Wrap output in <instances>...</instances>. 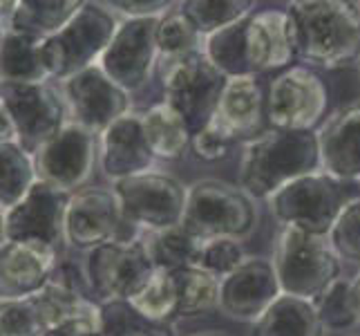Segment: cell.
Returning <instances> with one entry per match:
<instances>
[{
  "label": "cell",
  "instance_id": "cell-10",
  "mask_svg": "<svg viewBox=\"0 0 360 336\" xmlns=\"http://www.w3.org/2000/svg\"><path fill=\"white\" fill-rule=\"evenodd\" d=\"M329 104L327 83L309 66H291L266 90V123L276 130L316 132Z\"/></svg>",
  "mask_w": 360,
  "mask_h": 336
},
{
  "label": "cell",
  "instance_id": "cell-14",
  "mask_svg": "<svg viewBox=\"0 0 360 336\" xmlns=\"http://www.w3.org/2000/svg\"><path fill=\"white\" fill-rule=\"evenodd\" d=\"M70 197V193L36 182L14 209L3 211V242H39L60 254L68 244L65 218Z\"/></svg>",
  "mask_w": 360,
  "mask_h": 336
},
{
  "label": "cell",
  "instance_id": "cell-41",
  "mask_svg": "<svg viewBox=\"0 0 360 336\" xmlns=\"http://www.w3.org/2000/svg\"><path fill=\"white\" fill-rule=\"evenodd\" d=\"M45 336H103L101 334V314L65 323V325L47 332Z\"/></svg>",
  "mask_w": 360,
  "mask_h": 336
},
{
  "label": "cell",
  "instance_id": "cell-27",
  "mask_svg": "<svg viewBox=\"0 0 360 336\" xmlns=\"http://www.w3.org/2000/svg\"><path fill=\"white\" fill-rule=\"evenodd\" d=\"M41 39L27 34L3 32V83H41L49 81L47 72L41 63Z\"/></svg>",
  "mask_w": 360,
  "mask_h": 336
},
{
  "label": "cell",
  "instance_id": "cell-7",
  "mask_svg": "<svg viewBox=\"0 0 360 336\" xmlns=\"http://www.w3.org/2000/svg\"><path fill=\"white\" fill-rule=\"evenodd\" d=\"M159 81L164 101L175 108L191 132L197 135L215 117L229 79L210 63L204 49H197L184 56L161 58Z\"/></svg>",
  "mask_w": 360,
  "mask_h": 336
},
{
  "label": "cell",
  "instance_id": "cell-15",
  "mask_svg": "<svg viewBox=\"0 0 360 336\" xmlns=\"http://www.w3.org/2000/svg\"><path fill=\"white\" fill-rule=\"evenodd\" d=\"M34 164L39 182L70 195L79 193L98 164V135L70 121L34 155Z\"/></svg>",
  "mask_w": 360,
  "mask_h": 336
},
{
  "label": "cell",
  "instance_id": "cell-29",
  "mask_svg": "<svg viewBox=\"0 0 360 336\" xmlns=\"http://www.w3.org/2000/svg\"><path fill=\"white\" fill-rule=\"evenodd\" d=\"M246 18L206 36L204 41V54L226 79L253 77L246 52Z\"/></svg>",
  "mask_w": 360,
  "mask_h": 336
},
{
  "label": "cell",
  "instance_id": "cell-22",
  "mask_svg": "<svg viewBox=\"0 0 360 336\" xmlns=\"http://www.w3.org/2000/svg\"><path fill=\"white\" fill-rule=\"evenodd\" d=\"M235 139H253L266 123V94L257 77H233L226 81L215 117Z\"/></svg>",
  "mask_w": 360,
  "mask_h": 336
},
{
  "label": "cell",
  "instance_id": "cell-25",
  "mask_svg": "<svg viewBox=\"0 0 360 336\" xmlns=\"http://www.w3.org/2000/svg\"><path fill=\"white\" fill-rule=\"evenodd\" d=\"M143 135L150 146L155 159L175 161L184 155L186 148H191L193 132L184 117L166 101H159L153 108L141 112Z\"/></svg>",
  "mask_w": 360,
  "mask_h": 336
},
{
  "label": "cell",
  "instance_id": "cell-43",
  "mask_svg": "<svg viewBox=\"0 0 360 336\" xmlns=\"http://www.w3.org/2000/svg\"><path fill=\"white\" fill-rule=\"evenodd\" d=\"M191 336H226V334H221L217 330H206V332H197V334H191Z\"/></svg>",
  "mask_w": 360,
  "mask_h": 336
},
{
  "label": "cell",
  "instance_id": "cell-23",
  "mask_svg": "<svg viewBox=\"0 0 360 336\" xmlns=\"http://www.w3.org/2000/svg\"><path fill=\"white\" fill-rule=\"evenodd\" d=\"M81 5L83 3H79V0H18V3H3V32L11 30L45 41L63 30L79 14Z\"/></svg>",
  "mask_w": 360,
  "mask_h": 336
},
{
  "label": "cell",
  "instance_id": "cell-1",
  "mask_svg": "<svg viewBox=\"0 0 360 336\" xmlns=\"http://www.w3.org/2000/svg\"><path fill=\"white\" fill-rule=\"evenodd\" d=\"M287 11L302 66L336 70L360 61V3L297 0Z\"/></svg>",
  "mask_w": 360,
  "mask_h": 336
},
{
  "label": "cell",
  "instance_id": "cell-35",
  "mask_svg": "<svg viewBox=\"0 0 360 336\" xmlns=\"http://www.w3.org/2000/svg\"><path fill=\"white\" fill-rule=\"evenodd\" d=\"M0 336H45L47 325L34 296L0 301Z\"/></svg>",
  "mask_w": 360,
  "mask_h": 336
},
{
  "label": "cell",
  "instance_id": "cell-17",
  "mask_svg": "<svg viewBox=\"0 0 360 336\" xmlns=\"http://www.w3.org/2000/svg\"><path fill=\"white\" fill-rule=\"evenodd\" d=\"M280 296L282 287L271 260L246 258L233 273L221 278L217 309L231 321L253 325Z\"/></svg>",
  "mask_w": 360,
  "mask_h": 336
},
{
  "label": "cell",
  "instance_id": "cell-31",
  "mask_svg": "<svg viewBox=\"0 0 360 336\" xmlns=\"http://www.w3.org/2000/svg\"><path fill=\"white\" fill-rule=\"evenodd\" d=\"M103 336H177L175 325L146 316L130 301H112L101 305Z\"/></svg>",
  "mask_w": 360,
  "mask_h": 336
},
{
  "label": "cell",
  "instance_id": "cell-21",
  "mask_svg": "<svg viewBox=\"0 0 360 336\" xmlns=\"http://www.w3.org/2000/svg\"><path fill=\"white\" fill-rule=\"evenodd\" d=\"M316 132L322 170L347 184H360V104L336 110Z\"/></svg>",
  "mask_w": 360,
  "mask_h": 336
},
{
  "label": "cell",
  "instance_id": "cell-30",
  "mask_svg": "<svg viewBox=\"0 0 360 336\" xmlns=\"http://www.w3.org/2000/svg\"><path fill=\"white\" fill-rule=\"evenodd\" d=\"M141 238L159 271H179L186 267H195L202 247V240L193 238L184 227L143 233Z\"/></svg>",
  "mask_w": 360,
  "mask_h": 336
},
{
  "label": "cell",
  "instance_id": "cell-2",
  "mask_svg": "<svg viewBox=\"0 0 360 336\" xmlns=\"http://www.w3.org/2000/svg\"><path fill=\"white\" fill-rule=\"evenodd\" d=\"M322 170L318 132L262 130L244 142L240 186L253 200H269L287 184Z\"/></svg>",
  "mask_w": 360,
  "mask_h": 336
},
{
  "label": "cell",
  "instance_id": "cell-38",
  "mask_svg": "<svg viewBox=\"0 0 360 336\" xmlns=\"http://www.w3.org/2000/svg\"><path fill=\"white\" fill-rule=\"evenodd\" d=\"M136 309H141L146 316L172 323L177 318V303H175V292H172V282L168 271H157V276L148 287L130 301Z\"/></svg>",
  "mask_w": 360,
  "mask_h": 336
},
{
  "label": "cell",
  "instance_id": "cell-3",
  "mask_svg": "<svg viewBox=\"0 0 360 336\" xmlns=\"http://www.w3.org/2000/svg\"><path fill=\"white\" fill-rule=\"evenodd\" d=\"M119 23L103 3H83L63 30L41 43V63L49 81L65 83L79 72L98 66Z\"/></svg>",
  "mask_w": 360,
  "mask_h": 336
},
{
  "label": "cell",
  "instance_id": "cell-5",
  "mask_svg": "<svg viewBox=\"0 0 360 336\" xmlns=\"http://www.w3.org/2000/svg\"><path fill=\"white\" fill-rule=\"evenodd\" d=\"M273 269L282 294L318 301L333 282L342 278V260L333 251L327 235H314L300 229H280L273 249Z\"/></svg>",
  "mask_w": 360,
  "mask_h": 336
},
{
  "label": "cell",
  "instance_id": "cell-28",
  "mask_svg": "<svg viewBox=\"0 0 360 336\" xmlns=\"http://www.w3.org/2000/svg\"><path fill=\"white\" fill-rule=\"evenodd\" d=\"M39 182L36 175L34 155L14 142L0 144V204L3 211L14 209L34 184Z\"/></svg>",
  "mask_w": 360,
  "mask_h": 336
},
{
  "label": "cell",
  "instance_id": "cell-39",
  "mask_svg": "<svg viewBox=\"0 0 360 336\" xmlns=\"http://www.w3.org/2000/svg\"><path fill=\"white\" fill-rule=\"evenodd\" d=\"M235 142L238 139H235V137L221 126L217 119H210V123L206 128H202L197 135H193L191 151L195 153L197 159H202V161H219L231 153Z\"/></svg>",
  "mask_w": 360,
  "mask_h": 336
},
{
  "label": "cell",
  "instance_id": "cell-36",
  "mask_svg": "<svg viewBox=\"0 0 360 336\" xmlns=\"http://www.w3.org/2000/svg\"><path fill=\"white\" fill-rule=\"evenodd\" d=\"M246 260L244 247L240 240L231 238H217V240H206L200 247V256H197L195 267L208 271L215 278H226Z\"/></svg>",
  "mask_w": 360,
  "mask_h": 336
},
{
  "label": "cell",
  "instance_id": "cell-37",
  "mask_svg": "<svg viewBox=\"0 0 360 336\" xmlns=\"http://www.w3.org/2000/svg\"><path fill=\"white\" fill-rule=\"evenodd\" d=\"M329 242L342 263L360 267V195L345 206L336 227L329 233Z\"/></svg>",
  "mask_w": 360,
  "mask_h": 336
},
{
  "label": "cell",
  "instance_id": "cell-16",
  "mask_svg": "<svg viewBox=\"0 0 360 336\" xmlns=\"http://www.w3.org/2000/svg\"><path fill=\"white\" fill-rule=\"evenodd\" d=\"M65 94L70 121L101 137L117 119L126 117L130 110V94L101 70L92 66L77 77L60 83Z\"/></svg>",
  "mask_w": 360,
  "mask_h": 336
},
{
  "label": "cell",
  "instance_id": "cell-12",
  "mask_svg": "<svg viewBox=\"0 0 360 336\" xmlns=\"http://www.w3.org/2000/svg\"><path fill=\"white\" fill-rule=\"evenodd\" d=\"M141 231L126 220L115 189L85 186L70 197L65 218L68 244L92 251L110 242H132L141 238Z\"/></svg>",
  "mask_w": 360,
  "mask_h": 336
},
{
  "label": "cell",
  "instance_id": "cell-26",
  "mask_svg": "<svg viewBox=\"0 0 360 336\" xmlns=\"http://www.w3.org/2000/svg\"><path fill=\"white\" fill-rule=\"evenodd\" d=\"M177 303V318L202 316L219 305V278L200 267L168 271Z\"/></svg>",
  "mask_w": 360,
  "mask_h": 336
},
{
  "label": "cell",
  "instance_id": "cell-18",
  "mask_svg": "<svg viewBox=\"0 0 360 336\" xmlns=\"http://www.w3.org/2000/svg\"><path fill=\"white\" fill-rule=\"evenodd\" d=\"M56 249L39 242H3L0 249V296L16 301L39 294L60 265Z\"/></svg>",
  "mask_w": 360,
  "mask_h": 336
},
{
  "label": "cell",
  "instance_id": "cell-6",
  "mask_svg": "<svg viewBox=\"0 0 360 336\" xmlns=\"http://www.w3.org/2000/svg\"><path fill=\"white\" fill-rule=\"evenodd\" d=\"M349 184L325 170L311 173L273 193L266 204L280 229H300L314 235H327L336 227L345 206L354 200Z\"/></svg>",
  "mask_w": 360,
  "mask_h": 336
},
{
  "label": "cell",
  "instance_id": "cell-32",
  "mask_svg": "<svg viewBox=\"0 0 360 336\" xmlns=\"http://www.w3.org/2000/svg\"><path fill=\"white\" fill-rule=\"evenodd\" d=\"M204 36L195 27V23L186 16L181 3H175L168 14L159 18L157 25V47L161 58H175L204 49Z\"/></svg>",
  "mask_w": 360,
  "mask_h": 336
},
{
  "label": "cell",
  "instance_id": "cell-42",
  "mask_svg": "<svg viewBox=\"0 0 360 336\" xmlns=\"http://www.w3.org/2000/svg\"><path fill=\"white\" fill-rule=\"evenodd\" d=\"M354 282V296H356V305H358V318H360V271L352 278Z\"/></svg>",
  "mask_w": 360,
  "mask_h": 336
},
{
  "label": "cell",
  "instance_id": "cell-8",
  "mask_svg": "<svg viewBox=\"0 0 360 336\" xmlns=\"http://www.w3.org/2000/svg\"><path fill=\"white\" fill-rule=\"evenodd\" d=\"M0 117H5L16 135V144L30 155L70 123L65 94L54 81L41 83H3L0 85Z\"/></svg>",
  "mask_w": 360,
  "mask_h": 336
},
{
  "label": "cell",
  "instance_id": "cell-33",
  "mask_svg": "<svg viewBox=\"0 0 360 336\" xmlns=\"http://www.w3.org/2000/svg\"><path fill=\"white\" fill-rule=\"evenodd\" d=\"M253 7L255 3L251 0H188V3H181L186 16L195 23V27L200 30L204 39L251 16L255 11Z\"/></svg>",
  "mask_w": 360,
  "mask_h": 336
},
{
  "label": "cell",
  "instance_id": "cell-34",
  "mask_svg": "<svg viewBox=\"0 0 360 336\" xmlns=\"http://www.w3.org/2000/svg\"><path fill=\"white\" fill-rule=\"evenodd\" d=\"M314 303L318 307V314H320L322 325H325L327 332H345V330H352V328L360 325L352 280L338 278Z\"/></svg>",
  "mask_w": 360,
  "mask_h": 336
},
{
  "label": "cell",
  "instance_id": "cell-20",
  "mask_svg": "<svg viewBox=\"0 0 360 336\" xmlns=\"http://www.w3.org/2000/svg\"><path fill=\"white\" fill-rule=\"evenodd\" d=\"M246 52L253 77L287 70L295 58L293 23L287 9H259L246 18Z\"/></svg>",
  "mask_w": 360,
  "mask_h": 336
},
{
  "label": "cell",
  "instance_id": "cell-19",
  "mask_svg": "<svg viewBox=\"0 0 360 336\" xmlns=\"http://www.w3.org/2000/svg\"><path fill=\"white\" fill-rule=\"evenodd\" d=\"M155 155L146 142L141 112H128L98 137V168L119 182L153 170Z\"/></svg>",
  "mask_w": 360,
  "mask_h": 336
},
{
  "label": "cell",
  "instance_id": "cell-11",
  "mask_svg": "<svg viewBox=\"0 0 360 336\" xmlns=\"http://www.w3.org/2000/svg\"><path fill=\"white\" fill-rule=\"evenodd\" d=\"M126 220L141 233L181 227L188 186L168 173L148 170L112 184Z\"/></svg>",
  "mask_w": 360,
  "mask_h": 336
},
{
  "label": "cell",
  "instance_id": "cell-13",
  "mask_svg": "<svg viewBox=\"0 0 360 336\" xmlns=\"http://www.w3.org/2000/svg\"><path fill=\"white\" fill-rule=\"evenodd\" d=\"M157 25L159 18H121L112 43L98 61L101 70L128 94L141 92L159 68Z\"/></svg>",
  "mask_w": 360,
  "mask_h": 336
},
{
  "label": "cell",
  "instance_id": "cell-40",
  "mask_svg": "<svg viewBox=\"0 0 360 336\" xmlns=\"http://www.w3.org/2000/svg\"><path fill=\"white\" fill-rule=\"evenodd\" d=\"M103 5L123 18H161L175 7V3H168V0H115V3Z\"/></svg>",
  "mask_w": 360,
  "mask_h": 336
},
{
  "label": "cell",
  "instance_id": "cell-4",
  "mask_svg": "<svg viewBox=\"0 0 360 336\" xmlns=\"http://www.w3.org/2000/svg\"><path fill=\"white\" fill-rule=\"evenodd\" d=\"M181 227L197 240H246L257 227L255 200L242 186L206 178L188 186Z\"/></svg>",
  "mask_w": 360,
  "mask_h": 336
},
{
  "label": "cell",
  "instance_id": "cell-9",
  "mask_svg": "<svg viewBox=\"0 0 360 336\" xmlns=\"http://www.w3.org/2000/svg\"><path fill=\"white\" fill-rule=\"evenodd\" d=\"M157 271L143 238L96 247L85 260V280L98 305L134 301L153 282Z\"/></svg>",
  "mask_w": 360,
  "mask_h": 336
},
{
  "label": "cell",
  "instance_id": "cell-24",
  "mask_svg": "<svg viewBox=\"0 0 360 336\" xmlns=\"http://www.w3.org/2000/svg\"><path fill=\"white\" fill-rule=\"evenodd\" d=\"M318 307L314 301L282 294L262 318L253 323L251 336H325Z\"/></svg>",
  "mask_w": 360,
  "mask_h": 336
}]
</instances>
